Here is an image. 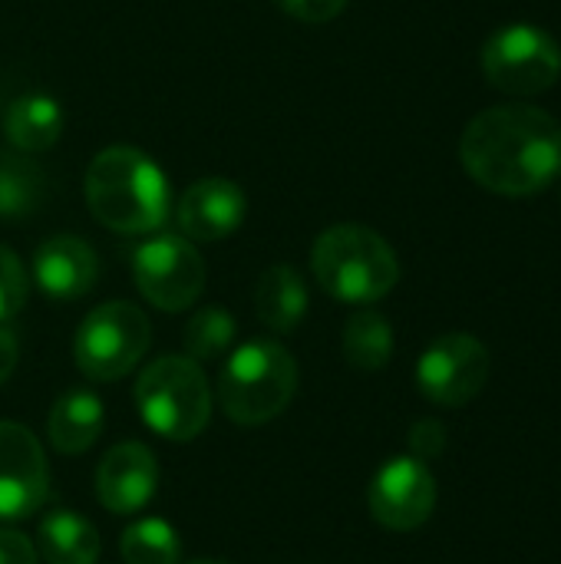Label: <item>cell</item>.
<instances>
[{
	"mask_svg": "<svg viewBox=\"0 0 561 564\" xmlns=\"http://www.w3.org/2000/svg\"><path fill=\"white\" fill-rule=\"evenodd\" d=\"M463 169L496 195L522 198L561 175V126L536 106L503 102L470 119L460 139Z\"/></svg>",
	"mask_w": 561,
	"mask_h": 564,
	"instance_id": "cell-1",
	"label": "cell"
},
{
	"mask_svg": "<svg viewBox=\"0 0 561 564\" xmlns=\"http://www.w3.org/2000/svg\"><path fill=\"white\" fill-rule=\"evenodd\" d=\"M83 192L93 218L119 235H152L169 218V178L132 145L96 152Z\"/></svg>",
	"mask_w": 561,
	"mask_h": 564,
	"instance_id": "cell-2",
	"label": "cell"
},
{
	"mask_svg": "<svg viewBox=\"0 0 561 564\" xmlns=\"http://www.w3.org/2000/svg\"><path fill=\"white\" fill-rule=\"evenodd\" d=\"M317 284L344 304H374L400 281V261L384 235L367 225H334L311 248Z\"/></svg>",
	"mask_w": 561,
	"mask_h": 564,
	"instance_id": "cell-3",
	"label": "cell"
},
{
	"mask_svg": "<svg viewBox=\"0 0 561 564\" xmlns=\"http://www.w3.org/2000/svg\"><path fill=\"white\" fill-rule=\"evenodd\" d=\"M298 390V364L278 340H248L218 373V403L231 423L261 426L288 410Z\"/></svg>",
	"mask_w": 561,
	"mask_h": 564,
	"instance_id": "cell-4",
	"label": "cell"
},
{
	"mask_svg": "<svg viewBox=\"0 0 561 564\" xmlns=\"http://www.w3.org/2000/svg\"><path fill=\"white\" fill-rule=\"evenodd\" d=\"M136 406L145 426L172 443L195 440L212 416V387L188 357H162L136 380Z\"/></svg>",
	"mask_w": 561,
	"mask_h": 564,
	"instance_id": "cell-5",
	"label": "cell"
},
{
	"mask_svg": "<svg viewBox=\"0 0 561 564\" xmlns=\"http://www.w3.org/2000/svg\"><path fill=\"white\" fill-rule=\"evenodd\" d=\"M152 327L149 317L129 301H109L86 314L76 330L73 357L83 377L109 383L126 377L149 350Z\"/></svg>",
	"mask_w": 561,
	"mask_h": 564,
	"instance_id": "cell-6",
	"label": "cell"
},
{
	"mask_svg": "<svg viewBox=\"0 0 561 564\" xmlns=\"http://www.w3.org/2000/svg\"><path fill=\"white\" fill-rule=\"evenodd\" d=\"M486 79L509 96H536L559 83L561 46L536 23H509L483 46Z\"/></svg>",
	"mask_w": 561,
	"mask_h": 564,
	"instance_id": "cell-7",
	"label": "cell"
},
{
	"mask_svg": "<svg viewBox=\"0 0 561 564\" xmlns=\"http://www.w3.org/2000/svg\"><path fill=\"white\" fill-rule=\"evenodd\" d=\"M132 278L142 297L169 314L188 311L205 291V261L182 235H155L132 254Z\"/></svg>",
	"mask_w": 561,
	"mask_h": 564,
	"instance_id": "cell-8",
	"label": "cell"
},
{
	"mask_svg": "<svg viewBox=\"0 0 561 564\" xmlns=\"http://www.w3.org/2000/svg\"><path fill=\"white\" fill-rule=\"evenodd\" d=\"M489 367L483 340L473 334H443L423 350L417 364V387L430 403L456 410L483 393Z\"/></svg>",
	"mask_w": 561,
	"mask_h": 564,
	"instance_id": "cell-9",
	"label": "cell"
},
{
	"mask_svg": "<svg viewBox=\"0 0 561 564\" xmlns=\"http://www.w3.org/2000/svg\"><path fill=\"white\" fill-rule=\"evenodd\" d=\"M50 496V466L40 440L20 423H0V522L30 519Z\"/></svg>",
	"mask_w": 561,
	"mask_h": 564,
	"instance_id": "cell-10",
	"label": "cell"
},
{
	"mask_svg": "<svg viewBox=\"0 0 561 564\" xmlns=\"http://www.w3.org/2000/svg\"><path fill=\"white\" fill-rule=\"evenodd\" d=\"M436 509V479L413 456L390 459L370 482V512L384 529L413 532Z\"/></svg>",
	"mask_w": 561,
	"mask_h": 564,
	"instance_id": "cell-11",
	"label": "cell"
},
{
	"mask_svg": "<svg viewBox=\"0 0 561 564\" xmlns=\"http://www.w3.org/2000/svg\"><path fill=\"white\" fill-rule=\"evenodd\" d=\"M248 198L231 178H198L179 198L175 225L188 241H222L235 235L245 221Z\"/></svg>",
	"mask_w": 561,
	"mask_h": 564,
	"instance_id": "cell-12",
	"label": "cell"
},
{
	"mask_svg": "<svg viewBox=\"0 0 561 564\" xmlns=\"http://www.w3.org/2000/svg\"><path fill=\"white\" fill-rule=\"evenodd\" d=\"M159 486V463L149 446L142 443H119L112 446L99 469H96V496L99 506L116 516L139 512Z\"/></svg>",
	"mask_w": 561,
	"mask_h": 564,
	"instance_id": "cell-13",
	"label": "cell"
},
{
	"mask_svg": "<svg viewBox=\"0 0 561 564\" xmlns=\"http://www.w3.org/2000/svg\"><path fill=\"white\" fill-rule=\"evenodd\" d=\"M33 281L50 301H76L99 281V258L76 235H53L33 254Z\"/></svg>",
	"mask_w": 561,
	"mask_h": 564,
	"instance_id": "cell-14",
	"label": "cell"
},
{
	"mask_svg": "<svg viewBox=\"0 0 561 564\" xmlns=\"http://www.w3.org/2000/svg\"><path fill=\"white\" fill-rule=\"evenodd\" d=\"M103 433V400L93 390H69L63 393L46 420L50 446L63 456L86 453Z\"/></svg>",
	"mask_w": 561,
	"mask_h": 564,
	"instance_id": "cell-15",
	"label": "cell"
},
{
	"mask_svg": "<svg viewBox=\"0 0 561 564\" xmlns=\"http://www.w3.org/2000/svg\"><path fill=\"white\" fill-rule=\"evenodd\" d=\"M60 132H63V109L56 99L43 93L20 96L3 112V135L23 155L53 149Z\"/></svg>",
	"mask_w": 561,
	"mask_h": 564,
	"instance_id": "cell-16",
	"label": "cell"
},
{
	"mask_svg": "<svg viewBox=\"0 0 561 564\" xmlns=\"http://www.w3.org/2000/svg\"><path fill=\"white\" fill-rule=\"evenodd\" d=\"M258 321L274 334H291L308 314V288L304 278L291 264H274L258 278L255 288Z\"/></svg>",
	"mask_w": 561,
	"mask_h": 564,
	"instance_id": "cell-17",
	"label": "cell"
},
{
	"mask_svg": "<svg viewBox=\"0 0 561 564\" xmlns=\"http://www.w3.org/2000/svg\"><path fill=\"white\" fill-rule=\"evenodd\" d=\"M36 545L46 564H96L99 562V532L93 522L79 519L69 509L50 512L36 529Z\"/></svg>",
	"mask_w": 561,
	"mask_h": 564,
	"instance_id": "cell-18",
	"label": "cell"
},
{
	"mask_svg": "<svg viewBox=\"0 0 561 564\" xmlns=\"http://www.w3.org/2000/svg\"><path fill=\"white\" fill-rule=\"evenodd\" d=\"M46 178L36 162L23 155H0V221H20L43 202Z\"/></svg>",
	"mask_w": 561,
	"mask_h": 564,
	"instance_id": "cell-19",
	"label": "cell"
},
{
	"mask_svg": "<svg viewBox=\"0 0 561 564\" xmlns=\"http://www.w3.org/2000/svg\"><path fill=\"white\" fill-rule=\"evenodd\" d=\"M344 357L357 370H384L393 357V327L377 311H360L344 324Z\"/></svg>",
	"mask_w": 561,
	"mask_h": 564,
	"instance_id": "cell-20",
	"label": "cell"
},
{
	"mask_svg": "<svg viewBox=\"0 0 561 564\" xmlns=\"http://www.w3.org/2000/svg\"><path fill=\"white\" fill-rule=\"evenodd\" d=\"M122 558L126 564H179V532L162 519H142L122 532Z\"/></svg>",
	"mask_w": 561,
	"mask_h": 564,
	"instance_id": "cell-21",
	"label": "cell"
},
{
	"mask_svg": "<svg viewBox=\"0 0 561 564\" xmlns=\"http://www.w3.org/2000/svg\"><path fill=\"white\" fill-rule=\"evenodd\" d=\"M235 344V317L225 307H202L185 327V357L195 364L218 360Z\"/></svg>",
	"mask_w": 561,
	"mask_h": 564,
	"instance_id": "cell-22",
	"label": "cell"
},
{
	"mask_svg": "<svg viewBox=\"0 0 561 564\" xmlns=\"http://www.w3.org/2000/svg\"><path fill=\"white\" fill-rule=\"evenodd\" d=\"M26 294H30V274L23 261L0 245V324L23 311Z\"/></svg>",
	"mask_w": 561,
	"mask_h": 564,
	"instance_id": "cell-23",
	"label": "cell"
},
{
	"mask_svg": "<svg viewBox=\"0 0 561 564\" xmlns=\"http://www.w3.org/2000/svg\"><path fill=\"white\" fill-rule=\"evenodd\" d=\"M410 449H413V459H420V463H430V459L443 456V449H446V426L440 420H420L410 430Z\"/></svg>",
	"mask_w": 561,
	"mask_h": 564,
	"instance_id": "cell-24",
	"label": "cell"
},
{
	"mask_svg": "<svg viewBox=\"0 0 561 564\" xmlns=\"http://www.w3.org/2000/svg\"><path fill=\"white\" fill-rule=\"evenodd\" d=\"M278 7L301 23H331L344 13L347 0H278Z\"/></svg>",
	"mask_w": 561,
	"mask_h": 564,
	"instance_id": "cell-25",
	"label": "cell"
},
{
	"mask_svg": "<svg viewBox=\"0 0 561 564\" xmlns=\"http://www.w3.org/2000/svg\"><path fill=\"white\" fill-rule=\"evenodd\" d=\"M0 564H36V549L23 532L0 529Z\"/></svg>",
	"mask_w": 561,
	"mask_h": 564,
	"instance_id": "cell-26",
	"label": "cell"
},
{
	"mask_svg": "<svg viewBox=\"0 0 561 564\" xmlns=\"http://www.w3.org/2000/svg\"><path fill=\"white\" fill-rule=\"evenodd\" d=\"M17 360H20V344H17V334L10 327L0 324V387L10 380V373L17 370Z\"/></svg>",
	"mask_w": 561,
	"mask_h": 564,
	"instance_id": "cell-27",
	"label": "cell"
},
{
	"mask_svg": "<svg viewBox=\"0 0 561 564\" xmlns=\"http://www.w3.org/2000/svg\"><path fill=\"white\" fill-rule=\"evenodd\" d=\"M192 564H225V562H192Z\"/></svg>",
	"mask_w": 561,
	"mask_h": 564,
	"instance_id": "cell-28",
	"label": "cell"
}]
</instances>
